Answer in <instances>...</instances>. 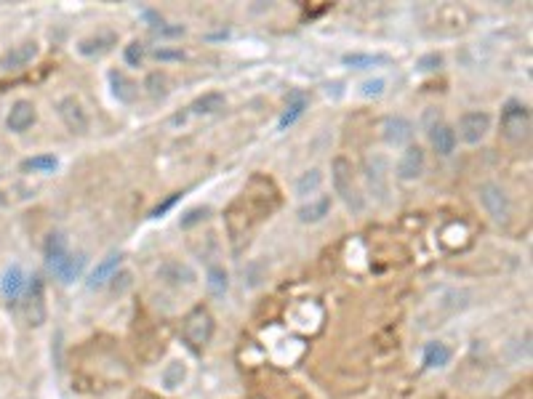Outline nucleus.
<instances>
[{"label": "nucleus", "mask_w": 533, "mask_h": 399, "mask_svg": "<svg viewBox=\"0 0 533 399\" xmlns=\"http://www.w3.org/2000/svg\"><path fill=\"white\" fill-rule=\"evenodd\" d=\"M331 181H333V192L342 197L347 210H350L352 216H360L362 210H365V195H362L360 184H357V179H355L352 162H350L347 157H333Z\"/></svg>", "instance_id": "obj_1"}, {"label": "nucleus", "mask_w": 533, "mask_h": 399, "mask_svg": "<svg viewBox=\"0 0 533 399\" xmlns=\"http://www.w3.org/2000/svg\"><path fill=\"white\" fill-rule=\"evenodd\" d=\"M362 179L365 190L376 202L387 205L390 202V157L384 152H371L362 160Z\"/></svg>", "instance_id": "obj_2"}, {"label": "nucleus", "mask_w": 533, "mask_h": 399, "mask_svg": "<svg viewBox=\"0 0 533 399\" xmlns=\"http://www.w3.org/2000/svg\"><path fill=\"white\" fill-rule=\"evenodd\" d=\"M477 197H480V205L485 208V213H488L496 224H507V221L512 219V200L504 192L502 184H496V181H483L480 190H477Z\"/></svg>", "instance_id": "obj_3"}, {"label": "nucleus", "mask_w": 533, "mask_h": 399, "mask_svg": "<svg viewBox=\"0 0 533 399\" xmlns=\"http://www.w3.org/2000/svg\"><path fill=\"white\" fill-rule=\"evenodd\" d=\"M181 336L190 343L192 349H203L213 336V317L205 306H195V309L184 317L181 322Z\"/></svg>", "instance_id": "obj_4"}, {"label": "nucleus", "mask_w": 533, "mask_h": 399, "mask_svg": "<svg viewBox=\"0 0 533 399\" xmlns=\"http://www.w3.org/2000/svg\"><path fill=\"white\" fill-rule=\"evenodd\" d=\"M491 128H493V118L485 110L464 112L462 118H459V128H456L459 133H456V139H462L464 144H469V147H477V144H483V141L488 139Z\"/></svg>", "instance_id": "obj_5"}, {"label": "nucleus", "mask_w": 533, "mask_h": 399, "mask_svg": "<svg viewBox=\"0 0 533 399\" xmlns=\"http://www.w3.org/2000/svg\"><path fill=\"white\" fill-rule=\"evenodd\" d=\"M531 130V112L523 101H507L502 110V133L509 141H523Z\"/></svg>", "instance_id": "obj_6"}, {"label": "nucleus", "mask_w": 533, "mask_h": 399, "mask_svg": "<svg viewBox=\"0 0 533 399\" xmlns=\"http://www.w3.org/2000/svg\"><path fill=\"white\" fill-rule=\"evenodd\" d=\"M424 165H427V155L419 144H408L405 150L400 152L397 157V165H395V176L402 181V184H411V181L422 179Z\"/></svg>", "instance_id": "obj_7"}, {"label": "nucleus", "mask_w": 533, "mask_h": 399, "mask_svg": "<svg viewBox=\"0 0 533 399\" xmlns=\"http://www.w3.org/2000/svg\"><path fill=\"white\" fill-rule=\"evenodd\" d=\"M382 136L387 147H392V150H405L413 141V123L408 118H402V115H390V118H384V123H382Z\"/></svg>", "instance_id": "obj_8"}, {"label": "nucleus", "mask_w": 533, "mask_h": 399, "mask_svg": "<svg viewBox=\"0 0 533 399\" xmlns=\"http://www.w3.org/2000/svg\"><path fill=\"white\" fill-rule=\"evenodd\" d=\"M56 112H59L61 123L67 125V130L70 133H78V136H83V133H88V112H86V107L81 104V99H75V96H64V99H59V104H56Z\"/></svg>", "instance_id": "obj_9"}, {"label": "nucleus", "mask_w": 533, "mask_h": 399, "mask_svg": "<svg viewBox=\"0 0 533 399\" xmlns=\"http://www.w3.org/2000/svg\"><path fill=\"white\" fill-rule=\"evenodd\" d=\"M158 279H161L163 285H168V288L181 290V288H192L198 277H195L192 266L181 264V261H176V259H168L158 266Z\"/></svg>", "instance_id": "obj_10"}, {"label": "nucleus", "mask_w": 533, "mask_h": 399, "mask_svg": "<svg viewBox=\"0 0 533 399\" xmlns=\"http://www.w3.org/2000/svg\"><path fill=\"white\" fill-rule=\"evenodd\" d=\"M112 46H118V35L112 30H101L96 35H88L78 43V53L86 59H101L104 53H110Z\"/></svg>", "instance_id": "obj_11"}, {"label": "nucleus", "mask_w": 533, "mask_h": 399, "mask_svg": "<svg viewBox=\"0 0 533 399\" xmlns=\"http://www.w3.org/2000/svg\"><path fill=\"white\" fill-rule=\"evenodd\" d=\"M121 264H123V253L121 250H112V253H107L104 259L91 269L88 279H86V285H88L91 290L93 288H101V285H107L115 274H118V269H121Z\"/></svg>", "instance_id": "obj_12"}, {"label": "nucleus", "mask_w": 533, "mask_h": 399, "mask_svg": "<svg viewBox=\"0 0 533 399\" xmlns=\"http://www.w3.org/2000/svg\"><path fill=\"white\" fill-rule=\"evenodd\" d=\"M38 53H41V48H38V43L35 40H27V43H19V46H14V48L0 59V67L3 70H24L30 61L38 59Z\"/></svg>", "instance_id": "obj_13"}, {"label": "nucleus", "mask_w": 533, "mask_h": 399, "mask_svg": "<svg viewBox=\"0 0 533 399\" xmlns=\"http://www.w3.org/2000/svg\"><path fill=\"white\" fill-rule=\"evenodd\" d=\"M456 141H459L456 139V128L443 123V120H437L432 128H430V144H432V150L440 157H451L453 150H456Z\"/></svg>", "instance_id": "obj_14"}, {"label": "nucleus", "mask_w": 533, "mask_h": 399, "mask_svg": "<svg viewBox=\"0 0 533 399\" xmlns=\"http://www.w3.org/2000/svg\"><path fill=\"white\" fill-rule=\"evenodd\" d=\"M35 104L27 99H19L11 104V112L9 118H6V125H9V130H14V133H24V130L30 128L32 123H35Z\"/></svg>", "instance_id": "obj_15"}, {"label": "nucleus", "mask_w": 533, "mask_h": 399, "mask_svg": "<svg viewBox=\"0 0 533 399\" xmlns=\"http://www.w3.org/2000/svg\"><path fill=\"white\" fill-rule=\"evenodd\" d=\"M83 269H86V256L83 253H70L67 259H61L59 264L51 266L54 277L59 279V282H64V285H72L75 279H81Z\"/></svg>", "instance_id": "obj_16"}, {"label": "nucleus", "mask_w": 533, "mask_h": 399, "mask_svg": "<svg viewBox=\"0 0 533 399\" xmlns=\"http://www.w3.org/2000/svg\"><path fill=\"white\" fill-rule=\"evenodd\" d=\"M331 208H333L331 195H320V197H310V202H304L296 216H299L302 224H318V221H323L331 213Z\"/></svg>", "instance_id": "obj_17"}, {"label": "nucleus", "mask_w": 533, "mask_h": 399, "mask_svg": "<svg viewBox=\"0 0 533 399\" xmlns=\"http://www.w3.org/2000/svg\"><path fill=\"white\" fill-rule=\"evenodd\" d=\"M453 351L448 343H443V341H430L427 346H424V354H422V362L427 370H443L448 362H451Z\"/></svg>", "instance_id": "obj_18"}, {"label": "nucleus", "mask_w": 533, "mask_h": 399, "mask_svg": "<svg viewBox=\"0 0 533 399\" xmlns=\"http://www.w3.org/2000/svg\"><path fill=\"white\" fill-rule=\"evenodd\" d=\"M24 288H27L24 269H21L19 264L9 266V269H6V274H3V279H0V290H3V296H6L9 301H16V299H21Z\"/></svg>", "instance_id": "obj_19"}, {"label": "nucleus", "mask_w": 533, "mask_h": 399, "mask_svg": "<svg viewBox=\"0 0 533 399\" xmlns=\"http://www.w3.org/2000/svg\"><path fill=\"white\" fill-rule=\"evenodd\" d=\"M110 88H112V96L121 101V104H131V101L136 99V93H139L136 83H133L126 72H118V70L110 72Z\"/></svg>", "instance_id": "obj_20"}, {"label": "nucleus", "mask_w": 533, "mask_h": 399, "mask_svg": "<svg viewBox=\"0 0 533 399\" xmlns=\"http://www.w3.org/2000/svg\"><path fill=\"white\" fill-rule=\"evenodd\" d=\"M323 181H325V176H323V170L320 168H310V170H304L302 176L296 179V184H293V192H296V197H312V195H318L323 187Z\"/></svg>", "instance_id": "obj_21"}, {"label": "nucleus", "mask_w": 533, "mask_h": 399, "mask_svg": "<svg viewBox=\"0 0 533 399\" xmlns=\"http://www.w3.org/2000/svg\"><path fill=\"white\" fill-rule=\"evenodd\" d=\"M224 107H227L224 93H219V90H208V93H203V96H198V99L192 101L190 110L195 112V115H216V112L224 110Z\"/></svg>", "instance_id": "obj_22"}, {"label": "nucleus", "mask_w": 533, "mask_h": 399, "mask_svg": "<svg viewBox=\"0 0 533 399\" xmlns=\"http://www.w3.org/2000/svg\"><path fill=\"white\" fill-rule=\"evenodd\" d=\"M205 288H208V293H211L213 299H224L227 290H230V274H227V269H224V266H216V264L208 266Z\"/></svg>", "instance_id": "obj_23"}, {"label": "nucleus", "mask_w": 533, "mask_h": 399, "mask_svg": "<svg viewBox=\"0 0 533 399\" xmlns=\"http://www.w3.org/2000/svg\"><path fill=\"white\" fill-rule=\"evenodd\" d=\"M161 380H163V386H166L168 391L181 389V386H184V380H187V365H184L181 359H171V362L163 368Z\"/></svg>", "instance_id": "obj_24"}, {"label": "nucleus", "mask_w": 533, "mask_h": 399, "mask_svg": "<svg viewBox=\"0 0 533 399\" xmlns=\"http://www.w3.org/2000/svg\"><path fill=\"white\" fill-rule=\"evenodd\" d=\"M70 253L72 250H70V245H67V237H64V234H59V232L49 234V239H46V264H49V269L54 264H59L61 259H67Z\"/></svg>", "instance_id": "obj_25"}, {"label": "nucleus", "mask_w": 533, "mask_h": 399, "mask_svg": "<svg viewBox=\"0 0 533 399\" xmlns=\"http://www.w3.org/2000/svg\"><path fill=\"white\" fill-rule=\"evenodd\" d=\"M342 61L347 67H352V70H371V67L384 64L387 56L384 53H360V51H355V53H344Z\"/></svg>", "instance_id": "obj_26"}, {"label": "nucleus", "mask_w": 533, "mask_h": 399, "mask_svg": "<svg viewBox=\"0 0 533 399\" xmlns=\"http://www.w3.org/2000/svg\"><path fill=\"white\" fill-rule=\"evenodd\" d=\"M304 112H307V99H304V96H293V99L285 104V110H283L280 120H278V128H280V130L291 128L293 123L302 118Z\"/></svg>", "instance_id": "obj_27"}, {"label": "nucleus", "mask_w": 533, "mask_h": 399, "mask_svg": "<svg viewBox=\"0 0 533 399\" xmlns=\"http://www.w3.org/2000/svg\"><path fill=\"white\" fill-rule=\"evenodd\" d=\"M144 88L155 101H163L168 96V75L166 72H150L144 80Z\"/></svg>", "instance_id": "obj_28"}, {"label": "nucleus", "mask_w": 533, "mask_h": 399, "mask_svg": "<svg viewBox=\"0 0 533 399\" xmlns=\"http://www.w3.org/2000/svg\"><path fill=\"white\" fill-rule=\"evenodd\" d=\"M24 170H35V173H54L59 168V157L56 155H35V157L24 160Z\"/></svg>", "instance_id": "obj_29"}, {"label": "nucleus", "mask_w": 533, "mask_h": 399, "mask_svg": "<svg viewBox=\"0 0 533 399\" xmlns=\"http://www.w3.org/2000/svg\"><path fill=\"white\" fill-rule=\"evenodd\" d=\"M384 90H387L384 78H368L360 83V96H365V99H379V96H384Z\"/></svg>", "instance_id": "obj_30"}, {"label": "nucleus", "mask_w": 533, "mask_h": 399, "mask_svg": "<svg viewBox=\"0 0 533 399\" xmlns=\"http://www.w3.org/2000/svg\"><path fill=\"white\" fill-rule=\"evenodd\" d=\"M123 56H126V64H128V67H141V61H144V56H147L144 43H139V40L128 43L126 51H123Z\"/></svg>", "instance_id": "obj_31"}, {"label": "nucleus", "mask_w": 533, "mask_h": 399, "mask_svg": "<svg viewBox=\"0 0 533 399\" xmlns=\"http://www.w3.org/2000/svg\"><path fill=\"white\" fill-rule=\"evenodd\" d=\"M208 213H211L208 208H192V210H187V213L181 216V229H192V227L203 224V221L208 219Z\"/></svg>", "instance_id": "obj_32"}, {"label": "nucleus", "mask_w": 533, "mask_h": 399, "mask_svg": "<svg viewBox=\"0 0 533 399\" xmlns=\"http://www.w3.org/2000/svg\"><path fill=\"white\" fill-rule=\"evenodd\" d=\"M440 67H443V56L440 53H424L422 59L416 61V70L424 72V75L427 72H437Z\"/></svg>", "instance_id": "obj_33"}, {"label": "nucleus", "mask_w": 533, "mask_h": 399, "mask_svg": "<svg viewBox=\"0 0 533 399\" xmlns=\"http://www.w3.org/2000/svg\"><path fill=\"white\" fill-rule=\"evenodd\" d=\"M181 197H184L181 192H173L171 197H166L163 202H158V205H155V208L150 210V219H163V216H166V213H168V210H171Z\"/></svg>", "instance_id": "obj_34"}, {"label": "nucleus", "mask_w": 533, "mask_h": 399, "mask_svg": "<svg viewBox=\"0 0 533 399\" xmlns=\"http://www.w3.org/2000/svg\"><path fill=\"white\" fill-rule=\"evenodd\" d=\"M152 56H155V59H158V61H179V59H184V53H181V51L163 48V46H161V48H155V51H152Z\"/></svg>", "instance_id": "obj_35"}, {"label": "nucleus", "mask_w": 533, "mask_h": 399, "mask_svg": "<svg viewBox=\"0 0 533 399\" xmlns=\"http://www.w3.org/2000/svg\"><path fill=\"white\" fill-rule=\"evenodd\" d=\"M184 27L181 24H176V27H166V24H161V27H155V35H161V38H179V35H184Z\"/></svg>", "instance_id": "obj_36"}]
</instances>
